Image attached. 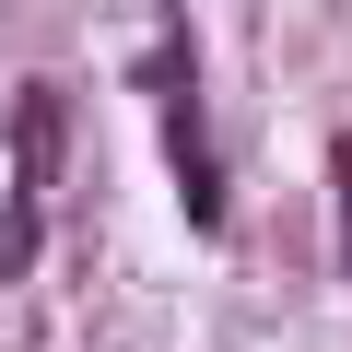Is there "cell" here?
<instances>
[{
	"label": "cell",
	"mask_w": 352,
	"mask_h": 352,
	"mask_svg": "<svg viewBox=\"0 0 352 352\" xmlns=\"http://www.w3.org/2000/svg\"><path fill=\"white\" fill-rule=\"evenodd\" d=\"M59 94L47 82H24V118H12V141H24V188H12V223H0V282H12L24 258H36V235H47V176H59Z\"/></svg>",
	"instance_id": "obj_1"
},
{
	"label": "cell",
	"mask_w": 352,
	"mask_h": 352,
	"mask_svg": "<svg viewBox=\"0 0 352 352\" xmlns=\"http://www.w3.org/2000/svg\"><path fill=\"white\" fill-rule=\"evenodd\" d=\"M153 94H164V141H176V176H188V223H223V176L200 153V118H188V59H153Z\"/></svg>",
	"instance_id": "obj_2"
},
{
	"label": "cell",
	"mask_w": 352,
	"mask_h": 352,
	"mask_svg": "<svg viewBox=\"0 0 352 352\" xmlns=\"http://www.w3.org/2000/svg\"><path fill=\"white\" fill-rule=\"evenodd\" d=\"M329 164H340V258H352V129H340V153H329Z\"/></svg>",
	"instance_id": "obj_3"
}]
</instances>
